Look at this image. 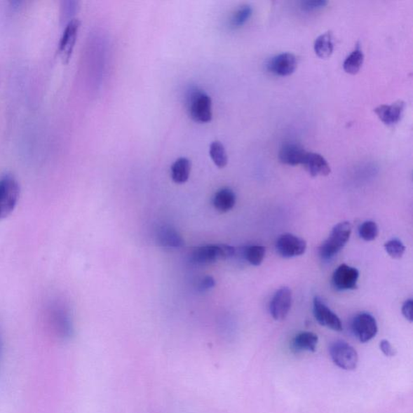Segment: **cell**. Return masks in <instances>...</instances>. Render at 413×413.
<instances>
[{
    "mask_svg": "<svg viewBox=\"0 0 413 413\" xmlns=\"http://www.w3.org/2000/svg\"><path fill=\"white\" fill-rule=\"evenodd\" d=\"M412 308L413 302L412 299H407L402 306V313H403L405 318L412 323Z\"/></svg>",
    "mask_w": 413,
    "mask_h": 413,
    "instance_id": "f546056e",
    "label": "cell"
},
{
    "mask_svg": "<svg viewBox=\"0 0 413 413\" xmlns=\"http://www.w3.org/2000/svg\"><path fill=\"white\" fill-rule=\"evenodd\" d=\"M334 50V35L332 32H326L316 39L314 50L316 55L320 58H328Z\"/></svg>",
    "mask_w": 413,
    "mask_h": 413,
    "instance_id": "44dd1931",
    "label": "cell"
},
{
    "mask_svg": "<svg viewBox=\"0 0 413 413\" xmlns=\"http://www.w3.org/2000/svg\"><path fill=\"white\" fill-rule=\"evenodd\" d=\"M292 304V293L291 290L283 287L273 294L270 304V313L276 320L286 318Z\"/></svg>",
    "mask_w": 413,
    "mask_h": 413,
    "instance_id": "9c48e42d",
    "label": "cell"
},
{
    "mask_svg": "<svg viewBox=\"0 0 413 413\" xmlns=\"http://www.w3.org/2000/svg\"><path fill=\"white\" fill-rule=\"evenodd\" d=\"M364 55L361 50L357 49L348 55L343 63L345 72L351 74H356L363 67Z\"/></svg>",
    "mask_w": 413,
    "mask_h": 413,
    "instance_id": "603a6c76",
    "label": "cell"
},
{
    "mask_svg": "<svg viewBox=\"0 0 413 413\" xmlns=\"http://www.w3.org/2000/svg\"><path fill=\"white\" fill-rule=\"evenodd\" d=\"M332 362L341 369L353 371L358 363V355L356 348L344 341H337L330 348Z\"/></svg>",
    "mask_w": 413,
    "mask_h": 413,
    "instance_id": "8992f818",
    "label": "cell"
},
{
    "mask_svg": "<svg viewBox=\"0 0 413 413\" xmlns=\"http://www.w3.org/2000/svg\"><path fill=\"white\" fill-rule=\"evenodd\" d=\"M253 14V8L250 5L245 4L243 6L240 7L234 14L230 20V25L233 29H238L240 27L243 26Z\"/></svg>",
    "mask_w": 413,
    "mask_h": 413,
    "instance_id": "d4e9b609",
    "label": "cell"
},
{
    "mask_svg": "<svg viewBox=\"0 0 413 413\" xmlns=\"http://www.w3.org/2000/svg\"><path fill=\"white\" fill-rule=\"evenodd\" d=\"M235 193L229 189H222L219 190L215 196L213 198V205L217 211L221 212H227L236 205Z\"/></svg>",
    "mask_w": 413,
    "mask_h": 413,
    "instance_id": "d6986e66",
    "label": "cell"
},
{
    "mask_svg": "<svg viewBox=\"0 0 413 413\" xmlns=\"http://www.w3.org/2000/svg\"><path fill=\"white\" fill-rule=\"evenodd\" d=\"M352 224L344 222L337 224L332 229L330 237L320 248V255L323 259H330L340 252L350 240Z\"/></svg>",
    "mask_w": 413,
    "mask_h": 413,
    "instance_id": "6da1fadb",
    "label": "cell"
},
{
    "mask_svg": "<svg viewBox=\"0 0 413 413\" xmlns=\"http://www.w3.org/2000/svg\"><path fill=\"white\" fill-rule=\"evenodd\" d=\"M313 314L318 323L332 330L341 332L343 330L342 323L332 311L327 307L319 297H315L313 302Z\"/></svg>",
    "mask_w": 413,
    "mask_h": 413,
    "instance_id": "8fae6325",
    "label": "cell"
},
{
    "mask_svg": "<svg viewBox=\"0 0 413 413\" xmlns=\"http://www.w3.org/2000/svg\"><path fill=\"white\" fill-rule=\"evenodd\" d=\"M216 285V282L214 280V278L211 276H206L203 278L201 282L200 283V285H198V289L201 291H207L208 289H211Z\"/></svg>",
    "mask_w": 413,
    "mask_h": 413,
    "instance_id": "4dcf8cb0",
    "label": "cell"
},
{
    "mask_svg": "<svg viewBox=\"0 0 413 413\" xmlns=\"http://www.w3.org/2000/svg\"><path fill=\"white\" fill-rule=\"evenodd\" d=\"M351 328L353 335L362 343L372 340L378 332L377 320L367 313L358 314L352 321Z\"/></svg>",
    "mask_w": 413,
    "mask_h": 413,
    "instance_id": "52a82bcc",
    "label": "cell"
},
{
    "mask_svg": "<svg viewBox=\"0 0 413 413\" xmlns=\"http://www.w3.org/2000/svg\"><path fill=\"white\" fill-rule=\"evenodd\" d=\"M358 232L359 236L364 241H372L378 237L379 227L377 224L374 222H365L359 227Z\"/></svg>",
    "mask_w": 413,
    "mask_h": 413,
    "instance_id": "484cf974",
    "label": "cell"
},
{
    "mask_svg": "<svg viewBox=\"0 0 413 413\" xmlns=\"http://www.w3.org/2000/svg\"><path fill=\"white\" fill-rule=\"evenodd\" d=\"M244 257L250 264L257 266L262 264L266 255V248L262 245H251L244 250Z\"/></svg>",
    "mask_w": 413,
    "mask_h": 413,
    "instance_id": "cb8c5ba5",
    "label": "cell"
},
{
    "mask_svg": "<svg viewBox=\"0 0 413 413\" xmlns=\"http://www.w3.org/2000/svg\"><path fill=\"white\" fill-rule=\"evenodd\" d=\"M308 152L299 144L287 143L281 148L278 158L280 162L288 165H303Z\"/></svg>",
    "mask_w": 413,
    "mask_h": 413,
    "instance_id": "9a60e30c",
    "label": "cell"
},
{
    "mask_svg": "<svg viewBox=\"0 0 413 413\" xmlns=\"http://www.w3.org/2000/svg\"><path fill=\"white\" fill-rule=\"evenodd\" d=\"M191 170L189 159L180 158L171 166V178L177 184H185L189 180Z\"/></svg>",
    "mask_w": 413,
    "mask_h": 413,
    "instance_id": "ffe728a7",
    "label": "cell"
},
{
    "mask_svg": "<svg viewBox=\"0 0 413 413\" xmlns=\"http://www.w3.org/2000/svg\"><path fill=\"white\" fill-rule=\"evenodd\" d=\"M267 67L271 73L278 76H288L296 71L297 59L291 53H280L271 59Z\"/></svg>",
    "mask_w": 413,
    "mask_h": 413,
    "instance_id": "7c38bea8",
    "label": "cell"
},
{
    "mask_svg": "<svg viewBox=\"0 0 413 413\" xmlns=\"http://www.w3.org/2000/svg\"><path fill=\"white\" fill-rule=\"evenodd\" d=\"M306 249H307L306 241L293 234H283L277 240L278 253L286 259L302 255L305 253Z\"/></svg>",
    "mask_w": 413,
    "mask_h": 413,
    "instance_id": "ba28073f",
    "label": "cell"
},
{
    "mask_svg": "<svg viewBox=\"0 0 413 413\" xmlns=\"http://www.w3.org/2000/svg\"><path fill=\"white\" fill-rule=\"evenodd\" d=\"M328 2L325 0H315V1H303L300 3V8L304 12H315L320 9L324 8Z\"/></svg>",
    "mask_w": 413,
    "mask_h": 413,
    "instance_id": "83f0119b",
    "label": "cell"
},
{
    "mask_svg": "<svg viewBox=\"0 0 413 413\" xmlns=\"http://www.w3.org/2000/svg\"><path fill=\"white\" fill-rule=\"evenodd\" d=\"M1 350H2V343H1V339H0V356H1Z\"/></svg>",
    "mask_w": 413,
    "mask_h": 413,
    "instance_id": "1f68e13d",
    "label": "cell"
},
{
    "mask_svg": "<svg viewBox=\"0 0 413 413\" xmlns=\"http://www.w3.org/2000/svg\"><path fill=\"white\" fill-rule=\"evenodd\" d=\"M236 254L233 246L228 245H208L200 246L191 252L190 259L196 265L214 264L219 259H226Z\"/></svg>",
    "mask_w": 413,
    "mask_h": 413,
    "instance_id": "7a4b0ae2",
    "label": "cell"
},
{
    "mask_svg": "<svg viewBox=\"0 0 413 413\" xmlns=\"http://www.w3.org/2000/svg\"><path fill=\"white\" fill-rule=\"evenodd\" d=\"M380 350L384 353L386 356L393 357L395 355V351L393 346L388 340H383L380 341Z\"/></svg>",
    "mask_w": 413,
    "mask_h": 413,
    "instance_id": "f1b7e54d",
    "label": "cell"
},
{
    "mask_svg": "<svg viewBox=\"0 0 413 413\" xmlns=\"http://www.w3.org/2000/svg\"><path fill=\"white\" fill-rule=\"evenodd\" d=\"M405 108V102L399 100L391 105H380L374 109L375 114L386 126H394L403 116Z\"/></svg>",
    "mask_w": 413,
    "mask_h": 413,
    "instance_id": "5bb4252c",
    "label": "cell"
},
{
    "mask_svg": "<svg viewBox=\"0 0 413 413\" xmlns=\"http://www.w3.org/2000/svg\"><path fill=\"white\" fill-rule=\"evenodd\" d=\"M80 27V21L74 19L67 25L63 31L60 42H59L58 52L64 59L71 57L75 42H76Z\"/></svg>",
    "mask_w": 413,
    "mask_h": 413,
    "instance_id": "4fadbf2b",
    "label": "cell"
},
{
    "mask_svg": "<svg viewBox=\"0 0 413 413\" xmlns=\"http://www.w3.org/2000/svg\"><path fill=\"white\" fill-rule=\"evenodd\" d=\"M20 197V186L13 176L6 175L0 179V221L14 211Z\"/></svg>",
    "mask_w": 413,
    "mask_h": 413,
    "instance_id": "277c9868",
    "label": "cell"
},
{
    "mask_svg": "<svg viewBox=\"0 0 413 413\" xmlns=\"http://www.w3.org/2000/svg\"><path fill=\"white\" fill-rule=\"evenodd\" d=\"M303 165L308 172L313 176H327L331 172L330 166L320 154L308 152Z\"/></svg>",
    "mask_w": 413,
    "mask_h": 413,
    "instance_id": "2e32d148",
    "label": "cell"
},
{
    "mask_svg": "<svg viewBox=\"0 0 413 413\" xmlns=\"http://www.w3.org/2000/svg\"><path fill=\"white\" fill-rule=\"evenodd\" d=\"M386 252L395 259H400L405 253V246L398 239H393L384 245Z\"/></svg>",
    "mask_w": 413,
    "mask_h": 413,
    "instance_id": "4316f807",
    "label": "cell"
},
{
    "mask_svg": "<svg viewBox=\"0 0 413 413\" xmlns=\"http://www.w3.org/2000/svg\"><path fill=\"white\" fill-rule=\"evenodd\" d=\"M359 271L355 267L341 264L332 276V284L339 291H348L358 287Z\"/></svg>",
    "mask_w": 413,
    "mask_h": 413,
    "instance_id": "30bf717a",
    "label": "cell"
},
{
    "mask_svg": "<svg viewBox=\"0 0 413 413\" xmlns=\"http://www.w3.org/2000/svg\"><path fill=\"white\" fill-rule=\"evenodd\" d=\"M49 323L53 334L59 339H69L73 334V325L68 311L61 304H53L49 310Z\"/></svg>",
    "mask_w": 413,
    "mask_h": 413,
    "instance_id": "5b68a950",
    "label": "cell"
},
{
    "mask_svg": "<svg viewBox=\"0 0 413 413\" xmlns=\"http://www.w3.org/2000/svg\"><path fill=\"white\" fill-rule=\"evenodd\" d=\"M187 109L193 121L208 123L212 119V102L205 91L193 90L187 96Z\"/></svg>",
    "mask_w": 413,
    "mask_h": 413,
    "instance_id": "3957f363",
    "label": "cell"
},
{
    "mask_svg": "<svg viewBox=\"0 0 413 413\" xmlns=\"http://www.w3.org/2000/svg\"><path fill=\"white\" fill-rule=\"evenodd\" d=\"M318 341V336L313 332H302L294 337L292 346L297 351L315 352Z\"/></svg>",
    "mask_w": 413,
    "mask_h": 413,
    "instance_id": "ac0fdd59",
    "label": "cell"
},
{
    "mask_svg": "<svg viewBox=\"0 0 413 413\" xmlns=\"http://www.w3.org/2000/svg\"><path fill=\"white\" fill-rule=\"evenodd\" d=\"M158 243L165 248L178 249L184 246V241L178 231L170 225H163L158 230Z\"/></svg>",
    "mask_w": 413,
    "mask_h": 413,
    "instance_id": "e0dca14e",
    "label": "cell"
},
{
    "mask_svg": "<svg viewBox=\"0 0 413 413\" xmlns=\"http://www.w3.org/2000/svg\"><path fill=\"white\" fill-rule=\"evenodd\" d=\"M209 154L215 164L219 168H224L228 164V155L226 150L222 142H213L209 148Z\"/></svg>",
    "mask_w": 413,
    "mask_h": 413,
    "instance_id": "7402d4cb",
    "label": "cell"
}]
</instances>
